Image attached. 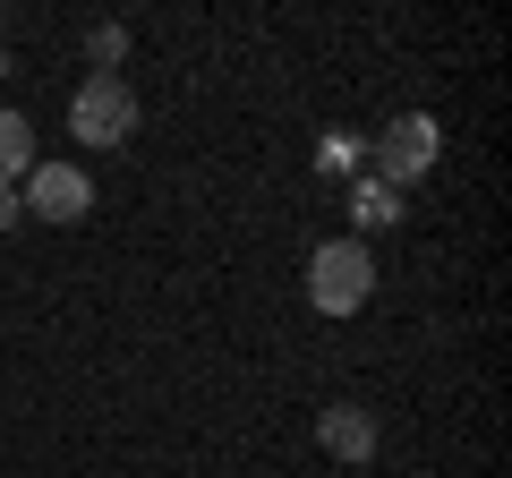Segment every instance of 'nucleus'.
Returning <instances> with one entry per match:
<instances>
[{"label":"nucleus","mask_w":512,"mask_h":478,"mask_svg":"<svg viewBox=\"0 0 512 478\" xmlns=\"http://www.w3.org/2000/svg\"><path fill=\"white\" fill-rule=\"evenodd\" d=\"M308 299L316 316H359L376 299V257H367V239H325L308 257Z\"/></svg>","instance_id":"f257e3e1"},{"label":"nucleus","mask_w":512,"mask_h":478,"mask_svg":"<svg viewBox=\"0 0 512 478\" xmlns=\"http://www.w3.org/2000/svg\"><path fill=\"white\" fill-rule=\"evenodd\" d=\"M69 137H86V146H128V137H137V94H128V77L94 69L86 86L69 94Z\"/></svg>","instance_id":"f03ea898"},{"label":"nucleus","mask_w":512,"mask_h":478,"mask_svg":"<svg viewBox=\"0 0 512 478\" xmlns=\"http://www.w3.org/2000/svg\"><path fill=\"white\" fill-rule=\"evenodd\" d=\"M367 163H376V180H384V188L419 180V171L436 163V120H427V111H402V120H384V137L367 146Z\"/></svg>","instance_id":"7ed1b4c3"},{"label":"nucleus","mask_w":512,"mask_h":478,"mask_svg":"<svg viewBox=\"0 0 512 478\" xmlns=\"http://www.w3.org/2000/svg\"><path fill=\"white\" fill-rule=\"evenodd\" d=\"M86 205H94V180L77 163H35V171H26L18 214H35V222H86Z\"/></svg>","instance_id":"20e7f679"},{"label":"nucleus","mask_w":512,"mask_h":478,"mask_svg":"<svg viewBox=\"0 0 512 478\" xmlns=\"http://www.w3.org/2000/svg\"><path fill=\"white\" fill-rule=\"evenodd\" d=\"M316 444H325L333 461H376V410H359V402H333L325 419H316Z\"/></svg>","instance_id":"39448f33"},{"label":"nucleus","mask_w":512,"mask_h":478,"mask_svg":"<svg viewBox=\"0 0 512 478\" xmlns=\"http://www.w3.org/2000/svg\"><path fill=\"white\" fill-rule=\"evenodd\" d=\"M350 222H359V231H384V222H402V188H384L376 171H359V180H350Z\"/></svg>","instance_id":"423d86ee"},{"label":"nucleus","mask_w":512,"mask_h":478,"mask_svg":"<svg viewBox=\"0 0 512 478\" xmlns=\"http://www.w3.org/2000/svg\"><path fill=\"white\" fill-rule=\"evenodd\" d=\"M35 163H43V154H35V120H26V111H0V188L26 180Z\"/></svg>","instance_id":"0eeeda50"},{"label":"nucleus","mask_w":512,"mask_h":478,"mask_svg":"<svg viewBox=\"0 0 512 478\" xmlns=\"http://www.w3.org/2000/svg\"><path fill=\"white\" fill-rule=\"evenodd\" d=\"M86 52L103 60V77H120V60H128V26H94V35H86Z\"/></svg>","instance_id":"6e6552de"},{"label":"nucleus","mask_w":512,"mask_h":478,"mask_svg":"<svg viewBox=\"0 0 512 478\" xmlns=\"http://www.w3.org/2000/svg\"><path fill=\"white\" fill-rule=\"evenodd\" d=\"M316 163H325V171H359L367 146H359V137H325V146H316Z\"/></svg>","instance_id":"1a4fd4ad"},{"label":"nucleus","mask_w":512,"mask_h":478,"mask_svg":"<svg viewBox=\"0 0 512 478\" xmlns=\"http://www.w3.org/2000/svg\"><path fill=\"white\" fill-rule=\"evenodd\" d=\"M9 222H18V188H0V231H9Z\"/></svg>","instance_id":"9d476101"},{"label":"nucleus","mask_w":512,"mask_h":478,"mask_svg":"<svg viewBox=\"0 0 512 478\" xmlns=\"http://www.w3.org/2000/svg\"><path fill=\"white\" fill-rule=\"evenodd\" d=\"M9 69H18V60H9V52H0V77H9Z\"/></svg>","instance_id":"9b49d317"}]
</instances>
